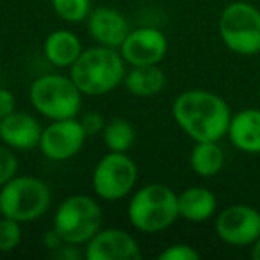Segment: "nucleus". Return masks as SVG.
Wrapping results in <instances>:
<instances>
[{"instance_id": "obj_7", "label": "nucleus", "mask_w": 260, "mask_h": 260, "mask_svg": "<svg viewBox=\"0 0 260 260\" xmlns=\"http://www.w3.org/2000/svg\"><path fill=\"white\" fill-rule=\"evenodd\" d=\"M219 36L239 55L260 52V11L248 2H232L219 16Z\"/></svg>"}, {"instance_id": "obj_14", "label": "nucleus", "mask_w": 260, "mask_h": 260, "mask_svg": "<svg viewBox=\"0 0 260 260\" xmlns=\"http://www.w3.org/2000/svg\"><path fill=\"white\" fill-rule=\"evenodd\" d=\"M87 30L96 45L119 48L130 32V25L118 9L98 8L87 16Z\"/></svg>"}, {"instance_id": "obj_5", "label": "nucleus", "mask_w": 260, "mask_h": 260, "mask_svg": "<svg viewBox=\"0 0 260 260\" xmlns=\"http://www.w3.org/2000/svg\"><path fill=\"white\" fill-rule=\"evenodd\" d=\"M82 96L70 75L47 73L30 84L29 100L43 118L55 119L77 118L82 109Z\"/></svg>"}, {"instance_id": "obj_22", "label": "nucleus", "mask_w": 260, "mask_h": 260, "mask_svg": "<svg viewBox=\"0 0 260 260\" xmlns=\"http://www.w3.org/2000/svg\"><path fill=\"white\" fill-rule=\"evenodd\" d=\"M22 242V223L11 217L0 216V251L9 253Z\"/></svg>"}, {"instance_id": "obj_29", "label": "nucleus", "mask_w": 260, "mask_h": 260, "mask_svg": "<svg viewBox=\"0 0 260 260\" xmlns=\"http://www.w3.org/2000/svg\"><path fill=\"white\" fill-rule=\"evenodd\" d=\"M0 216H2V214H0Z\"/></svg>"}, {"instance_id": "obj_8", "label": "nucleus", "mask_w": 260, "mask_h": 260, "mask_svg": "<svg viewBox=\"0 0 260 260\" xmlns=\"http://www.w3.org/2000/svg\"><path fill=\"white\" fill-rule=\"evenodd\" d=\"M138 164L130 159L126 152H109L93 170L91 185L94 194L105 202H118L138 184Z\"/></svg>"}, {"instance_id": "obj_1", "label": "nucleus", "mask_w": 260, "mask_h": 260, "mask_svg": "<svg viewBox=\"0 0 260 260\" xmlns=\"http://www.w3.org/2000/svg\"><path fill=\"white\" fill-rule=\"evenodd\" d=\"M177 125L194 143L219 141L226 136L232 119L228 104L216 93L205 89H187L173 102Z\"/></svg>"}, {"instance_id": "obj_10", "label": "nucleus", "mask_w": 260, "mask_h": 260, "mask_svg": "<svg viewBox=\"0 0 260 260\" xmlns=\"http://www.w3.org/2000/svg\"><path fill=\"white\" fill-rule=\"evenodd\" d=\"M216 234L224 244L244 248L260 237V212L244 203H235L216 217Z\"/></svg>"}, {"instance_id": "obj_18", "label": "nucleus", "mask_w": 260, "mask_h": 260, "mask_svg": "<svg viewBox=\"0 0 260 260\" xmlns=\"http://www.w3.org/2000/svg\"><path fill=\"white\" fill-rule=\"evenodd\" d=\"M123 86L130 94L139 98H150L159 94L166 86V75L159 68V64L132 66L125 73Z\"/></svg>"}, {"instance_id": "obj_3", "label": "nucleus", "mask_w": 260, "mask_h": 260, "mask_svg": "<svg viewBox=\"0 0 260 260\" xmlns=\"http://www.w3.org/2000/svg\"><path fill=\"white\" fill-rule=\"evenodd\" d=\"M126 216L138 232L159 234L180 217L178 194L166 184H146L130 198Z\"/></svg>"}, {"instance_id": "obj_26", "label": "nucleus", "mask_w": 260, "mask_h": 260, "mask_svg": "<svg viewBox=\"0 0 260 260\" xmlns=\"http://www.w3.org/2000/svg\"><path fill=\"white\" fill-rule=\"evenodd\" d=\"M16 107V98L6 87H0V119H4L6 116H9L11 112H15Z\"/></svg>"}, {"instance_id": "obj_9", "label": "nucleus", "mask_w": 260, "mask_h": 260, "mask_svg": "<svg viewBox=\"0 0 260 260\" xmlns=\"http://www.w3.org/2000/svg\"><path fill=\"white\" fill-rule=\"evenodd\" d=\"M86 139L87 134L80 119H55L41 132L40 150L47 159L62 162L75 157L84 148Z\"/></svg>"}, {"instance_id": "obj_4", "label": "nucleus", "mask_w": 260, "mask_h": 260, "mask_svg": "<svg viewBox=\"0 0 260 260\" xmlns=\"http://www.w3.org/2000/svg\"><path fill=\"white\" fill-rule=\"evenodd\" d=\"M50 205V187L32 175H15L0 187V214L18 223L38 221L48 212Z\"/></svg>"}, {"instance_id": "obj_6", "label": "nucleus", "mask_w": 260, "mask_h": 260, "mask_svg": "<svg viewBox=\"0 0 260 260\" xmlns=\"http://www.w3.org/2000/svg\"><path fill=\"white\" fill-rule=\"evenodd\" d=\"M102 226V207L93 196L72 194L55 209L54 228L62 241L73 246L86 244Z\"/></svg>"}, {"instance_id": "obj_23", "label": "nucleus", "mask_w": 260, "mask_h": 260, "mask_svg": "<svg viewBox=\"0 0 260 260\" xmlns=\"http://www.w3.org/2000/svg\"><path fill=\"white\" fill-rule=\"evenodd\" d=\"M15 175H18V159L15 155V150L0 145V187L8 184Z\"/></svg>"}, {"instance_id": "obj_2", "label": "nucleus", "mask_w": 260, "mask_h": 260, "mask_svg": "<svg viewBox=\"0 0 260 260\" xmlns=\"http://www.w3.org/2000/svg\"><path fill=\"white\" fill-rule=\"evenodd\" d=\"M126 62L118 48L91 47L84 48L73 66L70 77L84 96H102L123 84Z\"/></svg>"}, {"instance_id": "obj_15", "label": "nucleus", "mask_w": 260, "mask_h": 260, "mask_svg": "<svg viewBox=\"0 0 260 260\" xmlns=\"http://www.w3.org/2000/svg\"><path fill=\"white\" fill-rule=\"evenodd\" d=\"M226 136L241 152L260 153V109H244L232 114Z\"/></svg>"}, {"instance_id": "obj_16", "label": "nucleus", "mask_w": 260, "mask_h": 260, "mask_svg": "<svg viewBox=\"0 0 260 260\" xmlns=\"http://www.w3.org/2000/svg\"><path fill=\"white\" fill-rule=\"evenodd\" d=\"M43 52L47 61L55 68H72L73 62L84 52V47L77 34L68 29H59L47 36Z\"/></svg>"}, {"instance_id": "obj_13", "label": "nucleus", "mask_w": 260, "mask_h": 260, "mask_svg": "<svg viewBox=\"0 0 260 260\" xmlns=\"http://www.w3.org/2000/svg\"><path fill=\"white\" fill-rule=\"evenodd\" d=\"M40 121L27 112H11L0 119V143H4L15 152H30L40 148L41 141Z\"/></svg>"}, {"instance_id": "obj_21", "label": "nucleus", "mask_w": 260, "mask_h": 260, "mask_svg": "<svg viewBox=\"0 0 260 260\" xmlns=\"http://www.w3.org/2000/svg\"><path fill=\"white\" fill-rule=\"evenodd\" d=\"M55 15L68 23H80L91 13V0H52Z\"/></svg>"}, {"instance_id": "obj_11", "label": "nucleus", "mask_w": 260, "mask_h": 260, "mask_svg": "<svg viewBox=\"0 0 260 260\" xmlns=\"http://www.w3.org/2000/svg\"><path fill=\"white\" fill-rule=\"evenodd\" d=\"M118 50L128 66L159 64L168 54V38L155 27L130 29Z\"/></svg>"}, {"instance_id": "obj_28", "label": "nucleus", "mask_w": 260, "mask_h": 260, "mask_svg": "<svg viewBox=\"0 0 260 260\" xmlns=\"http://www.w3.org/2000/svg\"><path fill=\"white\" fill-rule=\"evenodd\" d=\"M251 256L255 260H260V237L251 244Z\"/></svg>"}, {"instance_id": "obj_17", "label": "nucleus", "mask_w": 260, "mask_h": 260, "mask_svg": "<svg viewBox=\"0 0 260 260\" xmlns=\"http://www.w3.org/2000/svg\"><path fill=\"white\" fill-rule=\"evenodd\" d=\"M217 200L207 187H187L178 194V214L189 223H205L216 214Z\"/></svg>"}, {"instance_id": "obj_19", "label": "nucleus", "mask_w": 260, "mask_h": 260, "mask_svg": "<svg viewBox=\"0 0 260 260\" xmlns=\"http://www.w3.org/2000/svg\"><path fill=\"white\" fill-rule=\"evenodd\" d=\"M191 170L203 178H210L223 170L224 152L217 141H198L189 155Z\"/></svg>"}, {"instance_id": "obj_24", "label": "nucleus", "mask_w": 260, "mask_h": 260, "mask_svg": "<svg viewBox=\"0 0 260 260\" xmlns=\"http://www.w3.org/2000/svg\"><path fill=\"white\" fill-rule=\"evenodd\" d=\"M200 253L189 244H171L159 253V260H198Z\"/></svg>"}, {"instance_id": "obj_20", "label": "nucleus", "mask_w": 260, "mask_h": 260, "mask_svg": "<svg viewBox=\"0 0 260 260\" xmlns=\"http://www.w3.org/2000/svg\"><path fill=\"white\" fill-rule=\"evenodd\" d=\"M102 138L109 152H128L136 141V132L126 119L116 118L105 123Z\"/></svg>"}, {"instance_id": "obj_25", "label": "nucleus", "mask_w": 260, "mask_h": 260, "mask_svg": "<svg viewBox=\"0 0 260 260\" xmlns=\"http://www.w3.org/2000/svg\"><path fill=\"white\" fill-rule=\"evenodd\" d=\"M80 123H82L87 136L102 134V132H104V126H105L104 118H102V114H98V112H86V114L80 118Z\"/></svg>"}, {"instance_id": "obj_12", "label": "nucleus", "mask_w": 260, "mask_h": 260, "mask_svg": "<svg viewBox=\"0 0 260 260\" xmlns=\"http://www.w3.org/2000/svg\"><path fill=\"white\" fill-rule=\"evenodd\" d=\"M84 256L87 260H138L141 258V248L126 230L100 228L86 242Z\"/></svg>"}, {"instance_id": "obj_27", "label": "nucleus", "mask_w": 260, "mask_h": 260, "mask_svg": "<svg viewBox=\"0 0 260 260\" xmlns=\"http://www.w3.org/2000/svg\"><path fill=\"white\" fill-rule=\"evenodd\" d=\"M43 244L47 246L48 249H52V251H55L57 248H61L62 244H64V241H62L61 235L55 232V228H52V230H48L47 234L43 235Z\"/></svg>"}]
</instances>
